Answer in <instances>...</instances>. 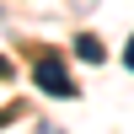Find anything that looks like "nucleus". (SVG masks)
Segmentation results:
<instances>
[{
  "label": "nucleus",
  "mask_w": 134,
  "mask_h": 134,
  "mask_svg": "<svg viewBox=\"0 0 134 134\" xmlns=\"http://www.w3.org/2000/svg\"><path fill=\"white\" fill-rule=\"evenodd\" d=\"M32 81H38V91H48V97H59V102H70V97L81 91V86H75L70 75H64V64L54 59V54H43V59L32 64Z\"/></svg>",
  "instance_id": "f257e3e1"
},
{
  "label": "nucleus",
  "mask_w": 134,
  "mask_h": 134,
  "mask_svg": "<svg viewBox=\"0 0 134 134\" xmlns=\"http://www.w3.org/2000/svg\"><path fill=\"white\" fill-rule=\"evenodd\" d=\"M75 54H81L86 64H97V59H102V43H97V38H75Z\"/></svg>",
  "instance_id": "f03ea898"
},
{
  "label": "nucleus",
  "mask_w": 134,
  "mask_h": 134,
  "mask_svg": "<svg viewBox=\"0 0 134 134\" xmlns=\"http://www.w3.org/2000/svg\"><path fill=\"white\" fill-rule=\"evenodd\" d=\"M124 64H129V70H134V38H129V48H124Z\"/></svg>",
  "instance_id": "7ed1b4c3"
},
{
  "label": "nucleus",
  "mask_w": 134,
  "mask_h": 134,
  "mask_svg": "<svg viewBox=\"0 0 134 134\" xmlns=\"http://www.w3.org/2000/svg\"><path fill=\"white\" fill-rule=\"evenodd\" d=\"M5 75H11V64H5V54H0V81H5Z\"/></svg>",
  "instance_id": "20e7f679"
},
{
  "label": "nucleus",
  "mask_w": 134,
  "mask_h": 134,
  "mask_svg": "<svg viewBox=\"0 0 134 134\" xmlns=\"http://www.w3.org/2000/svg\"><path fill=\"white\" fill-rule=\"evenodd\" d=\"M5 124H11V118H5V113H0V129H5Z\"/></svg>",
  "instance_id": "39448f33"
}]
</instances>
